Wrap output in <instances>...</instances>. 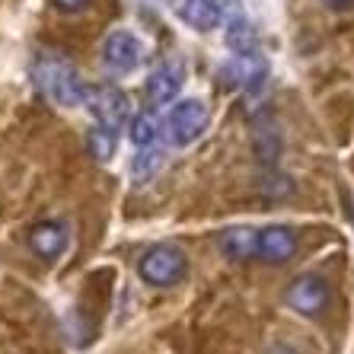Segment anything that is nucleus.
<instances>
[{
	"label": "nucleus",
	"instance_id": "obj_1",
	"mask_svg": "<svg viewBox=\"0 0 354 354\" xmlns=\"http://www.w3.org/2000/svg\"><path fill=\"white\" fill-rule=\"evenodd\" d=\"M32 77H35V83H39V90L45 93L51 102H58V106H64V109L83 106L86 96H90L86 83L77 74V67L67 58H61V55H51V51L48 55H39V61H35V67H32Z\"/></svg>",
	"mask_w": 354,
	"mask_h": 354
},
{
	"label": "nucleus",
	"instance_id": "obj_2",
	"mask_svg": "<svg viewBox=\"0 0 354 354\" xmlns=\"http://www.w3.org/2000/svg\"><path fill=\"white\" fill-rule=\"evenodd\" d=\"M138 274L150 288H173L189 274V259L179 246L160 243V246H150L138 259Z\"/></svg>",
	"mask_w": 354,
	"mask_h": 354
},
{
	"label": "nucleus",
	"instance_id": "obj_3",
	"mask_svg": "<svg viewBox=\"0 0 354 354\" xmlns=\"http://www.w3.org/2000/svg\"><path fill=\"white\" fill-rule=\"evenodd\" d=\"M284 304H288L294 313L316 319V316H322L326 310H329V304H332V284L322 278V274H316V272L297 274V278L290 281L288 294H284Z\"/></svg>",
	"mask_w": 354,
	"mask_h": 354
},
{
	"label": "nucleus",
	"instance_id": "obj_4",
	"mask_svg": "<svg viewBox=\"0 0 354 354\" xmlns=\"http://www.w3.org/2000/svg\"><path fill=\"white\" fill-rule=\"evenodd\" d=\"M207 124H211V112H207L205 102L201 99H182L166 118V131H169V140L176 147H189L207 131Z\"/></svg>",
	"mask_w": 354,
	"mask_h": 354
},
{
	"label": "nucleus",
	"instance_id": "obj_5",
	"mask_svg": "<svg viewBox=\"0 0 354 354\" xmlns=\"http://www.w3.org/2000/svg\"><path fill=\"white\" fill-rule=\"evenodd\" d=\"M265 80H268V61H265L259 51L236 55L233 61H227V64L221 67V83H227L233 90L256 93V90H262Z\"/></svg>",
	"mask_w": 354,
	"mask_h": 354
},
{
	"label": "nucleus",
	"instance_id": "obj_6",
	"mask_svg": "<svg viewBox=\"0 0 354 354\" xmlns=\"http://www.w3.org/2000/svg\"><path fill=\"white\" fill-rule=\"evenodd\" d=\"M102 61H106V67L112 74H131V71L140 67V61H144V45H140V39L134 32L118 29L102 45Z\"/></svg>",
	"mask_w": 354,
	"mask_h": 354
},
{
	"label": "nucleus",
	"instance_id": "obj_7",
	"mask_svg": "<svg viewBox=\"0 0 354 354\" xmlns=\"http://www.w3.org/2000/svg\"><path fill=\"white\" fill-rule=\"evenodd\" d=\"M297 246H300L297 230L288 227V223H272V227L259 230V259L268 265L290 262L297 256Z\"/></svg>",
	"mask_w": 354,
	"mask_h": 354
},
{
	"label": "nucleus",
	"instance_id": "obj_8",
	"mask_svg": "<svg viewBox=\"0 0 354 354\" xmlns=\"http://www.w3.org/2000/svg\"><path fill=\"white\" fill-rule=\"evenodd\" d=\"M86 102H90L96 122L106 124V128H112V131H118V128L128 122V115H131L128 96H124L122 90H115V86H99V90H90Z\"/></svg>",
	"mask_w": 354,
	"mask_h": 354
},
{
	"label": "nucleus",
	"instance_id": "obj_9",
	"mask_svg": "<svg viewBox=\"0 0 354 354\" xmlns=\"http://www.w3.org/2000/svg\"><path fill=\"white\" fill-rule=\"evenodd\" d=\"M26 243H29V249H32L39 259L51 262V259H58L67 249V227L58 221H39L35 227H29Z\"/></svg>",
	"mask_w": 354,
	"mask_h": 354
},
{
	"label": "nucleus",
	"instance_id": "obj_10",
	"mask_svg": "<svg viewBox=\"0 0 354 354\" xmlns=\"http://www.w3.org/2000/svg\"><path fill=\"white\" fill-rule=\"evenodd\" d=\"M182 83H185V64H182L179 58L160 64L157 71L150 74V80H147L150 102H157V106H163V102H173V99L179 96Z\"/></svg>",
	"mask_w": 354,
	"mask_h": 354
},
{
	"label": "nucleus",
	"instance_id": "obj_11",
	"mask_svg": "<svg viewBox=\"0 0 354 354\" xmlns=\"http://www.w3.org/2000/svg\"><path fill=\"white\" fill-rule=\"evenodd\" d=\"M221 252L230 262H249V259H259V230L252 227H230V230L221 233Z\"/></svg>",
	"mask_w": 354,
	"mask_h": 354
},
{
	"label": "nucleus",
	"instance_id": "obj_12",
	"mask_svg": "<svg viewBox=\"0 0 354 354\" xmlns=\"http://www.w3.org/2000/svg\"><path fill=\"white\" fill-rule=\"evenodd\" d=\"M179 17L182 23H189L198 32H211L223 19V3L221 0H182Z\"/></svg>",
	"mask_w": 354,
	"mask_h": 354
},
{
	"label": "nucleus",
	"instance_id": "obj_13",
	"mask_svg": "<svg viewBox=\"0 0 354 354\" xmlns=\"http://www.w3.org/2000/svg\"><path fill=\"white\" fill-rule=\"evenodd\" d=\"M227 45H230L233 55H249V51L259 48V32L256 26L243 17H233L227 23Z\"/></svg>",
	"mask_w": 354,
	"mask_h": 354
},
{
	"label": "nucleus",
	"instance_id": "obj_14",
	"mask_svg": "<svg viewBox=\"0 0 354 354\" xmlns=\"http://www.w3.org/2000/svg\"><path fill=\"white\" fill-rule=\"evenodd\" d=\"M86 147H90V153L99 163H109V160L115 157V131L106 128V124H96L90 131V138H86Z\"/></svg>",
	"mask_w": 354,
	"mask_h": 354
},
{
	"label": "nucleus",
	"instance_id": "obj_15",
	"mask_svg": "<svg viewBox=\"0 0 354 354\" xmlns=\"http://www.w3.org/2000/svg\"><path fill=\"white\" fill-rule=\"evenodd\" d=\"M157 134H160V122H157V115H153V112H140V115L131 122V144L138 150L153 147Z\"/></svg>",
	"mask_w": 354,
	"mask_h": 354
},
{
	"label": "nucleus",
	"instance_id": "obj_16",
	"mask_svg": "<svg viewBox=\"0 0 354 354\" xmlns=\"http://www.w3.org/2000/svg\"><path fill=\"white\" fill-rule=\"evenodd\" d=\"M163 163V153L153 147H144L138 153V160H134V179H144V176H150L157 166Z\"/></svg>",
	"mask_w": 354,
	"mask_h": 354
},
{
	"label": "nucleus",
	"instance_id": "obj_17",
	"mask_svg": "<svg viewBox=\"0 0 354 354\" xmlns=\"http://www.w3.org/2000/svg\"><path fill=\"white\" fill-rule=\"evenodd\" d=\"M58 10H64V13H80V10H86L93 3V0H51Z\"/></svg>",
	"mask_w": 354,
	"mask_h": 354
},
{
	"label": "nucleus",
	"instance_id": "obj_18",
	"mask_svg": "<svg viewBox=\"0 0 354 354\" xmlns=\"http://www.w3.org/2000/svg\"><path fill=\"white\" fill-rule=\"evenodd\" d=\"M322 3L332 10H351L354 7V0H322Z\"/></svg>",
	"mask_w": 354,
	"mask_h": 354
}]
</instances>
